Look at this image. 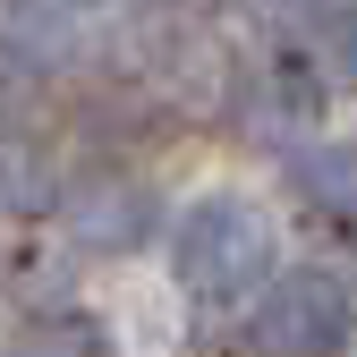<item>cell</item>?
<instances>
[{
  "mask_svg": "<svg viewBox=\"0 0 357 357\" xmlns=\"http://www.w3.org/2000/svg\"><path fill=\"white\" fill-rule=\"evenodd\" d=\"M273 221H264L255 196H196L188 213L170 221V281L178 298H196V306H238V298H264L281 273H273Z\"/></svg>",
  "mask_w": 357,
  "mask_h": 357,
  "instance_id": "1",
  "label": "cell"
},
{
  "mask_svg": "<svg viewBox=\"0 0 357 357\" xmlns=\"http://www.w3.org/2000/svg\"><path fill=\"white\" fill-rule=\"evenodd\" d=\"M357 340V289L324 264L306 273H281L247 306V349L255 357H349Z\"/></svg>",
  "mask_w": 357,
  "mask_h": 357,
  "instance_id": "2",
  "label": "cell"
},
{
  "mask_svg": "<svg viewBox=\"0 0 357 357\" xmlns=\"http://www.w3.org/2000/svg\"><path fill=\"white\" fill-rule=\"evenodd\" d=\"M153 230H162V196L145 188V178H119V170L85 178V188L60 204V238L77 255H137Z\"/></svg>",
  "mask_w": 357,
  "mask_h": 357,
  "instance_id": "3",
  "label": "cell"
},
{
  "mask_svg": "<svg viewBox=\"0 0 357 357\" xmlns=\"http://www.w3.org/2000/svg\"><path fill=\"white\" fill-rule=\"evenodd\" d=\"M128 52H137V68L162 85V94H178V102H213L221 94V52H213V34L188 26V17H145Z\"/></svg>",
  "mask_w": 357,
  "mask_h": 357,
  "instance_id": "4",
  "label": "cell"
},
{
  "mask_svg": "<svg viewBox=\"0 0 357 357\" xmlns=\"http://www.w3.org/2000/svg\"><path fill=\"white\" fill-rule=\"evenodd\" d=\"M289 188H298L306 213H324V221H357V137L298 145V153H289Z\"/></svg>",
  "mask_w": 357,
  "mask_h": 357,
  "instance_id": "5",
  "label": "cell"
},
{
  "mask_svg": "<svg viewBox=\"0 0 357 357\" xmlns=\"http://www.w3.org/2000/svg\"><path fill=\"white\" fill-rule=\"evenodd\" d=\"M52 204H68L60 196V162H52V145L43 137H0V213H52Z\"/></svg>",
  "mask_w": 357,
  "mask_h": 357,
  "instance_id": "6",
  "label": "cell"
},
{
  "mask_svg": "<svg viewBox=\"0 0 357 357\" xmlns=\"http://www.w3.org/2000/svg\"><path fill=\"white\" fill-rule=\"evenodd\" d=\"M324 111V77L315 68H289V60H264L247 77V119L255 128H306Z\"/></svg>",
  "mask_w": 357,
  "mask_h": 357,
  "instance_id": "7",
  "label": "cell"
},
{
  "mask_svg": "<svg viewBox=\"0 0 357 357\" xmlns=\"http://www.w3.org/2000/svg\"><path fill=\"white\" fill-rule=\"evenodd\" d=\"M0 357H111V332L85 315V306H52V315H26Z\"/></svg>",
  "mask_w": 357,
  "mask_h": 357,
  "instance_id": "8",
  "label": "cell"
},
{
  "mask_svg": "<svg viewBox=\"0 0 357 357\" xmlns=\"http://www.w3.org/2000/svg\"><path fill=\"white\" fill-rule=\"evenodd\" d=\"M0 43L26 52L34 68H60L77 52V17L60 9V0H0Z\"/></svg>",
  "mask_w": 357,
  "mask_h": 357,
  "instance_id": "9",
  "label": "cell"
},
{
  "mask_svg": "<svg viewBox=\"0 0 357 357\" xmlns=\"http://www.w3.org/2000/svg\"><path fill=\"white\" fill-rule=\"evenodd\" d=\"M52 111V68L0 43V137H34V119Z\"/></svg>",
  "mask_w": 357,
  "mask_h": 357,
  "instance_id": "10",
  "label": "cell"
},
{
  "mask_svg": "<svg viewBox=\"0 0 357 357\" xmlns=\"http://www.w3.org/2000/svg\"><path fill=\"white\" fill-rule=\"evenodd\" d=\"M315 77L357 85V0H340V9L315 17Z\"/></svg>",
  "mask_w": 357,
  "mask_h": 357,
  "instance_id": "11",
  "label": "cell"
},
{
  "mask_svg": "<svg viewBox=\"0 0 357 357\" xmlns=\"http://www.w3.org/2000/svg\"><path fill=\"white\" fill-rule=\"evenodd\" d=\"M60 9H94V0H60Z\"/></svg>",
  "mask_w": 357,
  "mask_h": 357,
  "instance_id": "12",
  "label": "cell"
}]
</instances>
